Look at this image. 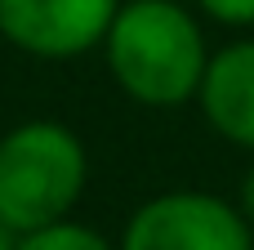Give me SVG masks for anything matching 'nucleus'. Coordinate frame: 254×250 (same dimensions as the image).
I'll return each mask as SVG.
<instances>
[{
  "instance_id": "nucleus-1",
  "label": "nucleus",
  "mask_w": 254,
  "mask_h": 250,
  "mask_svg": "<svg viewBox=\"0 0 254 250\" xmlns=\"http://www.w3.org/2000/svg\"><path fill=\"white\" fill-rule=\"evenodd\" d=\"M112 81L143 107H179L201 94L210 45L179 0H121L107 40Z\"/></svg>"
},
{
  "instance_id": "nucleus-2",
  "label": "nucleus",
  "mask_w": 254,
  "mask_h": 250,
  "mask_svg": "<svg viewBox=\"0 0 254 250\" xmlns=\"http://www.w3.org/2000/svg\"><path fill=\"white\" fill-rule=\"evenodd\" d=\"M89 183V152L63 121H22L0 134V224L18 237L71 219Z\"/></svg>"
},
{
  "instance_id": "nucleus-3",
  "label": "nucleus",
  "mask_w": 254,
  "mask_h": 250,
  "mask_svg": "<svg viewBox=\"0 0 254 250\" xmlns=\"http://www.w3.org/2000/svg\"><path fill=\"white\" fill-rule=\"evenodd\" d=\"M121 250H254V228L241 206L183 188L143 201L125 219Z\"/></svg>"
},
{
  "instance_id": "nucleus-4",
  "label": "nucleus",
  "mask_w": 254,
  "mask_h": 250,
  "mask_svg": "<svg viewBox=\"0 0 254 250\" xmlns=\"http://www.w3.org/2000/svg\"><path fill=\"white\" fill-rule=\"evenodd\" d=\"M121 0H0V36L31 58H80L107 40Z\"/></svg>"
},
{
  "instance_id": "nucleus-5",
  "label": "nucleus",
  "mask_w": 254,
  "mask_h": 250,
  "mask_svg": "<svg viewBox=\"0 0 254 250\" xmlns=\"http://www.w3.org/2000/svg\"><path fill=\"white\" fill-rule=\"evenodd\" d=\"M196 107L219 139L254 152V36L210 54Z\"/></svg>"
},
{
  "instance_id": "nucleus-6",
  "label": "nucleus",
  "mask_w": 254,
  "mask_h": 250,
  "mask_svg": "<svg viewBox=\"0 0 254 250\" xmlns=\"http://www.w3.org/2000/svg\"><path fill=\"white\" fill-rule=\"evenodd\" d=\"M18 250H121L112 246L103 233H94L89 224H76V219H58L49 228H36V233H22Z\"/></svg>"
},
{
  "instance_id": "nucleus-7",
  "label": "nucleus",
  "mask_w": 254,
  "mask_h": 250,
  "mask_svg": "<svg viewBox=\"0 0 254 250\" xmlns=\"http://www.w3.org/2000/svg\"><path fill=\"white\" fill-rule=\"evenodd\" d=\"M196 4L219 27H254V0H196Z\"/></svg>"
},
{
  "instance_id": "nucleus-8",
  "label": "nucleus",
  "mask_w": 254,
  "mask_h": 250,
  "mask_svg": "<svg viewBox=\"0 0 254 250\" xmlns=\"http://www.w3.org/2000/svg\"><path fill=\"white\" fill-rule=\"evenodd\" d=\"M237 206H241V215L250 219V228H254V161H250V170L241 174V188H237Z\"/></svg>"
},
{
  "instance_id": "nucleus-9",
  "label": "nucleus",
  "mask_w": 254,
  "mask_h": 250,
  "mask_svg": "<svg viewBox=\"0 0 254 250\" xmlns=\"http://www.w3.org/2000/svg\"><path fill=\"white\" fill-rule=\"evenodd\" d=\"M0 250H18V233L9 224H0Z\"/></svg>"
}]
</instances>
